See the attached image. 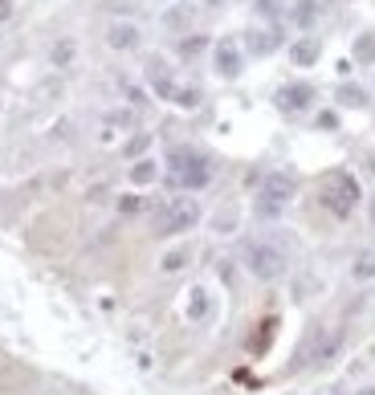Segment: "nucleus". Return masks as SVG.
Returning a JSON list of instances; mask_svg holds the SVG:
<instances>
[{
    "instance_id": "1",
    "label": "nucleus",
    "mask_w": 375,
    "mask_h": 395,
    "mask_svg": "<svg viewBox=\"0 0 375 395\" xmlns=\"http://www.w3.org/2000/svg\"><path fill=\"white\" fill-rule=\"evenodd\" d=\"M294 192H298V180L290 175V171H269L257 187V216L261 220H269V216H281V212L290 208V200H294Z\"/></svg>"
},
{
    "instance_id": "2",
    "label": "nucleus",
    "mask_w": 375,
    "mask_h": 395,
    "mask_svg": "<svg viewBox=\"0 0 375 395\" xmlns=\"http://www.w3.org/2000/svg\"><path fill=\"white\" fill-rule=\"evenodd\" d=\"M245 265H249V273L257 281H278L285 273V265H290V257L274 240H249L245 245Z\"/></svg>"
},
{
    "instance_id": "3",
    "label": "nucleus",
    "mask_w": 375,
    "mask_h": 395,
    "mask_svg": "<svg viewBox=\"0 0 375 395\" xmlns=\"http://www.w3.org/2000/svg\"><path fill=\"white\" fill-rule=\"evenodd\" d=\"M200 224V204L196 200H167L164 208L155 212L151 229L155 236H180V233H192Z\"/></svg>"
},
{
    "instance_id": "4",
    "label": "nucleus",
    "mask_w": 375,
    "mask_h": 395,
    "mask_svg": "<svg viewBox=\"0 0 375 395\" xmlns=\"http://www.w3.org/2000/svg\"><path fill=\"white\" fill-rule=\"evenodd\" d=\"M355 204H359V184H355V175L334 171L327 184H323V208L334 212L339 220H347V216L355 212Z\"/></svg>"
},
{
    "instance_id": "5",
    "label": "nucleus",
    "mask_w": 375,
    "mask_h": 395,
    "mask_svg": "<svg viewBox=\"0 0 375 395\" xmlns=\"http://www.w3.org/2000/svg\"><path fill=\"white\" fill-rule=\"evenodd\" d=\"M339 350H343V330H323V326H314V330L306 334L302 350H298V363H302V367H323V363H330Z\"/></svg>"
},
{
    "instance_id": "6",
    "label": "nucleus",
    "mask_w": 375,
    "mask_h": 395,
    "mask_svg": "<svg viewBox=\"0 0 375 395\" xmlns=\"http://www.w3.org/2000/svg\"><path fill=\"white\" fill-rule=\"evenodd\" d=\"M281 41H285V29L281 24H253L245 37H241V49L245 53H253V57H269V53H278Z\"/></svg>"
},
{
    "instance_id": "7",
    "label": "nucleus",
    "mask_w": 375,
    "mask_h": 395,
    "mask_svg": "<svg viewBox=\"0 0 375 395\" xmlns=\"http://www.w3.org/2000/svg\"><path fill=\"white\" fill-rule=\"evenodd\" d=\"M241 66H245V49L236 37H220L212 45V70L220 78H241Z\"/></svg>"
},
{
    "instance_id": "8",
    "label": "nucleus",
    "mask_w": 375,
    "mask_h": 395,
    "mask_svg": "<svg viewBox=\"0 0 375 395\" xmlns=\"http://www.w3.org/2000/svg\"><path fill=\"white\" fill-rule=\"evenodd\" d=\"M167 180H171V187H184V192H200V187H208V184H212V159H208V155H196V159L184 167V171H171Z\"/></svg>"
},
{
    "instance_id": "9",
    "label": "nucleus",
    "mask_w": 375,
    "mask_h": 395,
    "mask_svg": "<svg viewBox=\"0 0 375 395\" xmlns=\"http://www.w3.org/2000/svg\"><path fill=\"white\" fill-rule=\"evenodd\" d=\"M318 98V90L310 86V82H290V86H281L274 94V102H278L285 115H298V110H310V102Z\"/></svg>"
},
{
    "instance_id": "10",
    "label": "nucleus",
    "mask_w": 375,
    "mask_h": 395,
    "mask_svg": "<svg viewBox=\"0 0 375 395\" xmlns=\"http://www.w3.org/2000/svg\"><path fill=\"white\" fill-rule=\"evenodd\" d=\"M139 41H143V29L135 21H111V24H106V45L118 49V53L139 49Z\"/></svg>"
},
{
    "instance_id": "11",
    "label": "nucleus",
    "mask_w": 375,
    "mask_h": 395,
    "mask_svg": "<svg viewBox=\"0 0 375 395\" xmlns=\"http://www.w3.org/2000/svg\"><path fill=\"white\" fill-rule=\"evenodd\" d=\"M147 82H151V90L160 94V98H176V78H171V70H167L164 57H147Z\"/></svg>"
},
{
    "instance_id": "12",
    "label": "nucleus",
    "mask_w": 375,
    "mask_h": 395,
    "mask_svg": "<svg viewBox=\"0 0 375 395\" xmlns=\"http://www.w3.org/2000/svg\"><path fill=\"white\" fill-rule=\"evenodd\" d=\"M318 53H323V45H318V37H298V41L290 45V62H294L298 70H310V66L318 62Z\"/></svg>"
},
{
    "instance_id": "13",
    "label": "nucleus",
    "mask_w": 375,
    "mask_h": 395,
    "mask_svg": "<svg viewBox=\"0 0 375 395\" xmlns=\"http://www.w3.org/2000/svg\"><path fill=\"white\" fill-rule=\"evenodd\" d=\"M334 102H339V106H347V110H363V106H367V90H363V86H355V82H343V86L334 90Z\"/></svg>"
},
{
    "instance_id": "14",
    "label": "nucleus",
    "mask_w": 375,
    "mask_h": 395,
    "mask_svg": "<svg viewBox=\"0 0 375 395\" xmlns=\"http://www.w3.org/2000/svg\"><path fill=\"white\" fill-rule=\"evenodd\" d=\"M318 13H323V4H318V0H294L290 21L298 24V29H310V24L318 21Z\"/></svg>"
},
{
    "instance_id": "15",
    "label": "nucleus",
    "mask_w": 375,
    "mask_h": 395,
    "mask_svg": "<svg viewBox=\"0 0 375 395\" xmlns=\"http://www.w3.org/2000/svg\"><path fill=\"white\" fill-rule=\"evenodd\" d=\"M155 180H160V163H155V159H147V155H143V159L131 163V184H135V187H147V184H155Z\"/></svg>"
},
{
    "instance_id": "16",
    "label": "nucleus",
    "mask_w": 375,
    "mask_h": 395,
    "mask_svg": "<svg viewBox=\"0 0 375 395\" xmlns=\"http://www.w3.org/2000/svg\"><path fill=\"white\" fill-rule=\"evenodd\" d=\"M73 57H78V45H73L70 37H62V41L49 45V66H53V70H66Z\"/></svg>"
},
{
    "instance_id": "17",
    "label": "nucleus",
    "mask_w": 375,
    "mask_h": 395,
    "mask_svg": "<svg viewBox=\"0 0 375 395\" xmlns=\"http://www.w3.org/2000/svg\"><path fill=\"white\" fill-rule=\"evenodd\" d=\"M351 278H355V281H375V249H363V253L355 257Z\"/></svg>"
},
{
    "instance_id": "18",
    "label": "nucleus",
    "mask_w": 375,
    "mask_h": 395,
    "mask_svg": "<svg viewBox=\"0 0 375 395\" xmlns=\"http://www.w3.org/2000/svg\"><path fill=\"white\" fill-rule=\"evenodd\" d=\"M188 24H192V13H188L184 4H176V8H167V13H164V29H171V33H180V37H184Z\"/></svg>"
},
{
    "instance_id": "19",
    "label": "nucleus",
    "mask_w": 375,
    "mask_h": 395,
    "mask_svg": "<svg viewBox=\"0 0 375 395\" xmlns=\"http://www.w3.org/2000/svg\"><path fill=\"white\" fill-rule=\"evenodd\" d=\"M204 49H208V37H204V33H184V41H180V57H184V62L200 57Z\"/></svg>"
},
{
    "instance_id": "20",
    "label": "nucleus",
    "mask_w": 375,
    "mask_h": 395,
    "mask_svg": "<svg viewBox=\"0 0 375 395\" xmlns=\"http://www.w3.org/2000/svg\"><path fill=\"white\" fill-rule=\"evenodd\" d=\"M253 17H257L261 24H281V4L278 0H257V4H253Z\"/></svg>"
},
{
    "instance_id": "21",
    "label": "nucleus",
    "mask_w": 375,
    "mask_h": 395,
    "mask_svg": "<svg viewBox=\"0 0 375 395\" xmlns=\"http://www.w3.org/2000/svg\"><path fill=\"white\" fill-rule=\"evenodd\" d=\"M355 62H359V66H375V37L372 33L355 37Z\"/></svg>"
},
{
    "instance_id": "22",
    "label": "nucleus",
    "mask_w": 375,
    "mask_h": 395,
    "mask_svg": "<svg viewBox=\"0 0 375 395\" xmlns=\"http://www.w3.org/2000/svg\"><path fill=\"white\" fill-rule=\"evenodd\" d=\"M147 147H151V135H147V131H135V139L122 143V155H127V159H143Z\"/></svg>"
},
{
    "instance_id": "23",
    "label": "nucleus",
    "mask_w": 375,
    "mask_h": 395,
    "mask_svg": "<svg viewBox=\"0 0 375 395\" xmlns=\"http://www.w3.org/2000/svg\"><path fill=\"white\" fill-rule=\"evenodd\" d=\"M188 261H192V249H171V253H164L160 269H164V273H180Z\"/></svg>"
},
{
    "instance_id": "24",
    "label": "nucleus",
    "mask_w": 375,
    "mask_h": 395,
    "mask_svg": "<svg viewBox=\"0 0 375 395\" xmlns=\"http://www.w3.org/2000/svg\"><path fill=\"white\" fill-rule=\"evenodd\" d=\"M208 314V294L196 285V289H188V318H204Z\"/></svg>"
},
{
    "instance_id": "25",
    "label": "nucleus",
    "mask_w": 375,
    "mask_h": 395,
    "mask_svg": "<svg viewBox=\"0 0 375 395\" xmlns=\"http://www.w3.org/2000/svg\"><path fill=\"white\" fill-rule=\"evenodd\" d=\"M171 102H176L180 110H196V106H200V90H196V86H176V98H171Z\"/></svg>"
},
{
    "instance_id": "26",
    "label": "nucleus",
    "mask_w": 375,
    "mask_h": 395,
    "mask_svg": "<svg viewBox=\"0 0 375 395\" xmlns=\"http://www.w3.org/2000/svg\"><path fill=\"white\" fill-rule=\"evenodd\" d=\"M143 208H147L143 196H118V212H143Z\"/></svg>"
},
{
    "instance_id": "27",
    "label": "nucleus",
    "mask_w": 375,
    "mask_h": 395,
    "mask_svg": "<svg viewBox=\"0 0 375 395\" xmlns=\"http://www.w3.org/2000/svg\"><path fill=\"white\" fill-rule=\"evenodd\" d=\"M127 98H131V106H147V94L135 90V86H127Z\"/></svg>"
},
{
    "instance_id": "28",
    "label": "nucleus",
    "mask_w": 375,
    "mask_h": 395,
    "mask_svg": "<svg viewBox=\"0 0 375 395\" xmlns=\"http://www.w3.org/2000/svg\"><path fill=\"white\" fill-rule=\"evenodd\" d=\"M13 8H17L13 0H0V24H4V21H13Z\"/></svg>"
},
{
    "instance_id": "29",
    "label": "nucleus",
    "mask_w": 375,
    "mask_h": 395,
    "mask_svg": "<svg viewBox=\"0 0 375 395\" xmlns=\"http://www.w3.org/2000/svg\"><path fill=\"white\" fill-rule=\"evenodd\" d=\"M355 395H375V387H359V392H355Z\"/></svg>"
},
{
    "instance_id": "30",
    "label": "nucleus",
    "mask_w": 375,
    "mask_h": 395,
    "mask_svg": "<svg viewBox=\"0 0 375 395\" xmlns=\"http://www.w3.org/2000/svg\"><path fill=\"white\" fill-rule=\"evenodd\" d=\"M208 8H225V0H208Z\"/></svg>"
},
{
    "instance_id": "31",
    "label": "nucleus",
    "mask_w": 375,
    "mask_h": 395,
    "mask_svg": "<svg viewBox=\"0 0 375 395\" xmlns=\"http://www.w3.org/2000/svg\"><path fill=\"white\" fill-rule=\"evenodd\" d=\"M372 233H375V196H372Z\"/></svg>"
},
{
    "instance_id": "32",
    "label": "nucleus",
    "mask_w": 375,
    "mask_h": 395,
    "mask_svg": "<svg viewBox=\"0 0 375 395\" xmlns=\"http://www.w3.org/2000/svg\"><path fill=\"white\" fill-rule=\"evenodd\" d=\"M367 167H372V171H375V151H372V155H367Z\"/></svg>"
},
{
    "instance_id": "33",
    "label": "nucleus",
    "mask_w": 375,
    "mask_h": 395,
    "mask_svg": "<svg viewBox=\"0 0 375 395\" xmlns=\"http://www.w3.org/2000/svg\"><path fill=\"white\" fill-rule=\"evenodd\" d=\"M318 4H330V0H318Z\"/></svg>"
},
{
    "instance_id": "34",
    "label": "nucleus",
    "mask_w": 375,
    "mask_h": 395,
    "mask_svg": "<svg viewBox=\"0 0 375 395\" xmlns=\"http://www.w3.org/2000/svg\"><path fill=\"white\" fill-rule=\"evenodd\" d=\"M334 395H339V392H334Z\"/></svg>"
}]
</instances>
